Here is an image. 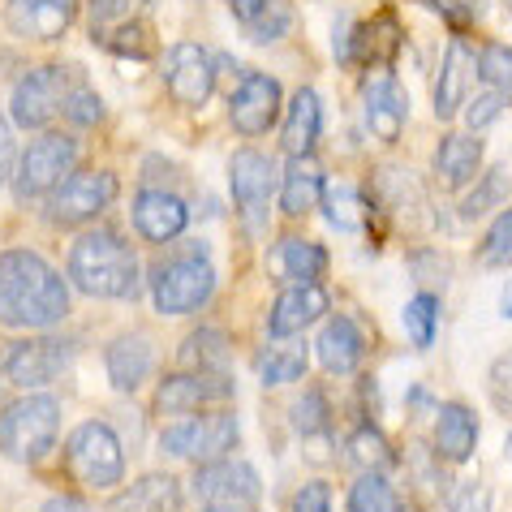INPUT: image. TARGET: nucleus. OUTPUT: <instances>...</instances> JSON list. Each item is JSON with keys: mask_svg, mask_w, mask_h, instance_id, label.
<instances>
[{"mask_svg": "<svg viewBox=\"0 0 512 512\" xmlns=\"http://www.w3.org/2000/svg\"><path fill=\"white\" fill-rule=\"evenodd\" d=\"M69 315V289L61 272L35 250L0 254V323L52 327Z\"/></svg>", "mask_w": 512, "mask_h": 512, "instance_id": "obj_1", "label": "nucleus"}, {"mask_svg": "<svg viewBox=\"0 0 512 512\" xmlns=\"http://www.w3.org/2000/svg\"><path fill=\"white\" fill-rule=\"evenodd\" d=\"M69 280L87 297H134L138 254L112 229H91L69 250Z\"/></svg>", "mask_w": 512, "mask_h": 512, "instance_id": "obj_2", "label": "nucleus"}, {"mask_svg": "<svg viewBox=\"0 0 512 512\" xmlns=\"http://www.w3.org/2000/svg\"><path fill=\"white\" fill-rule=\"evenodd\" d=\"M56 435H61V405L52 396H18L5 414H0V452L18 465L44 461Z\"/></svg>", "mask_w": 512, "mask_h": 512, "instance_id": "obj_3", "label": "nucleus"}, {"mask_svg": "<svg viewBox=\"0 0 512 512\" xmlns=\"http://www.w3.org/2000/svg\"><path fill=\"white\" fill-rule=\"evenodd\" d=\"M216 293V267L207 254H181L151 272V302L160 315H190L203 310Z\"/></svg>", "mask_w": 512, "mask_h": 512, "instance_id": "obj_4", "label": "nucleus"}, {"mask_svg": "<svg viewBox=\"0 0 512 512\" xmlns=\"http://www.w3.org/2000/svg\"><path fill=\"white\" fill-rule=\"evenodd\" d=\"M78 164V142L69 134H39L31 147L22 151V160L13 164V194L22 203H35V198L52 194L61 181L74 173Z\"/></svg>", "mask_w": 512, "mask_h": 512, "instance_id": "obj_5", "label": "nucleus"}, {"mask_svg": "<svg viewBox=\"0 0 512 512\" xmlns=\"http://www.w3.org/2000/svg\"><path fill=\"white\" fill-rule=\"evenodd\" d=\"M69 469L82 487H95V491H108L117 487L121 474H125V452H121V439L108 422H82L74 435H69Z\"/></svg>", "mask_w": 512, "mask_h": 512, "instance_id": "obj_6", "label": "nucleus"}, {"mask_svg": "<svg viewBox=\"0 0 512 512\" xmlns=\"http://www.w3.org/2000/svg\"><path fill=\"white\" fill-rule=\"evenodd\" d=\"M160 444H164L168 457H181V461H216L237 444V418L194 409V414L164 426Z\"/></svg>", "mask_w": 512, "mask_h": 512, "instance_id": "obj_7", "label": "nucleus"}, {"mask_svg": "<svg viewBox=\"0 0 512 512\" xmlns=\"http://www.w3.org/2000/svg\"><path fill=\"white\" fill-rule=\"evenodd\" d=\"M229 186H233V207L241 216V229L246 233H263L267 224V207L276 198V168L263 151L241 147L229 164Z\"/></svg>", "mask_w": 512, "mask_h": 512, "instance_id": "obj_8", "label": "nucleus"}, {"mask_svg": "<svg viewBox=\"0 0 512 512\" xmlns=\"http://www.w3.org/2000/svg\"><path fill=\"white\" fill-rule=\"evenodd\" d=\"M117 198V177L104 173V168H87V173H69L61 186L52 190L48 203V220L61 224V229H74V224H91L95 216H104Z\"/></svg>", "mask_w": 512, "mask_h": 512, "instance_id": "obj_9", "label": "nucleus"}, {"mask_svg": "<svg viewBox=\"0 0 512 512\" xmlns=\"http://www.w3.org/2000/svg\"><path fill=\"white\" fill-rule=\"evenodd\" d=\"M194 491L207 508H254L263 500V482L254 474V465L229 461V457L203 461V469L194 478Z\"/></svg>", "mask_w": 512, "mask_h": 512, "instance_id": "obj_10", "label": "nucleus"}, {"mask_svg": "<svg viewBox=\"0 0 512 512\" xmlns=\"http://www.w3.org/2000/svg\"><path fill=\"white\" fill-rule=\"evenodd\" d=\"M69 69L65 65H39L31 69L18 91H13V121L22 125V130H44V125L52 121V112L65 104L69 95Z\"/></svg>", "mask_w": 512, "mask_h": 512, "instance_id": "obj_11", "label": "nucleus"}, {"mask_svg": "<svg viewBox=\"0 0 512 512\" xmlns=\"http://www.w3.org/2000/svg\"><path fill=\"white\" fill-rule=\"evenodd\" d=\"M74 358V340L65 336H39V340H22L9 349L5 358V375L13 388H44L48 379H56Z\"/></svg>", "mask_w": 512, "mask_h": 512, "instance_id": "obj_12", "label": "nucleus"}, {"mask_svg": "<svg viewBox=\"0 0 512 512\" xmlns=\"http://www.w3.org/2000/svg\"><path fill=\"white\" fill-rule=\"evenodd\" d=\"M164 82L168 95L186 108H203L216 91V65L198 44H173L164 56Z\"/></svg>", "mask_w": 512, "mask_h": 512, "instance_id": "obj_13", "label": "nucleus"}, {"mask_svg": "<svg viewBox=\"0 0 512 512\" xmlns=\"http://www.w3.org/2000/svg\"><path fill=\"white\" fill-rule=\"evenodd\" d=\"M276 117H280V82L267 78V74H246L229 99L233 130L246 134V138H259V134L272 130Z\"/></svg>", "mask_w": 512, "mask_h": 512, "instance_id": "obj_14", "label": "nucleus"}, {"mask_svg": "<svg viewBox=\"0 0 512 512\" xmlns=\"http://www.w3.org/2000/svg\"><path fill=\"white\" fill-rule=\"evenodd\" d=\"M362 108H366V125L379 134V138H396L401 125L409 117V95L405 87L396 82L392 69H366L362 78Z\"/></svg>", "mask_w": 512, "mask_h": 512, "instance_id": "obj_15", "label": "nucleus"}, {"mask_svg": "<svg viewBox=\"0 0 512 512\" xmlns=\"http://www.w3.org/2000/svg\"><path fill=\"white\" fill-rule=\"evenodd\" d=\"M78 0H9L5 5V26L22 39H61L74 22Z\"/></svg>", "mask_w": 512, "mask_h": 512, "instance_id": "obj_16", "label": "nucleus"}, {"mask_svg": "<svg viewBox=\"0 0 512 512\" xmlns=\"http://www.w3.org/2000/svg\"><path fill=\"white\" fill-rule=\"evenodd\" d=\"M327 272V250L319 241L306 237H280L272 250H267V276L276 284H315Z\"/></svg>", "mask_w": 512, "mask_h": 512, "instance_id": "obj_17", "label": "nucleus"}, {"mask_svg": "<svg viewBox=\"0 0 512 512\" xmlns=\"http://www.w3.org/2000/svg\"><path fill=\"white\" fill-rule=\"evenodd\" d=\"M474 78H478L474 52L465 48V39H452L448 52H444V65H439V78H435V117L439 121L457 117L469 87H474Z\"/></svg>", "mask_w": 512, "mask_h": 512, "instance_id": "obj_18", "label": "nucleus"}, {"mask_svg": "<svg viewBox=\"0 0 512 512\" xmlns=\"http://www.w3.org/2000/svg\"><path fill=\"white\" fill-rule=\"evenodd\" d=\"M186 220H190V211L173 190H142L134 198V229L147 241H155V246L173 241L186 229Z\"/></svg>", "mask_w": 512, "mask_h": 512, "instance_id": "obj_19", "label": "nucleus"}, {"mask_svg": "<svg viewBox=\"0 0 512 512\" xmlns=\"http://www.w3.org/2000/svg\"><path fill=\"white\" fill-rule=\"evenodd\" d=\"M104 362H108L112 388H117V392H138L142 383H147L151 366H155V349H151V340H147V336L125 332V336H117V340L108 345Z\"/></svg>", "mask_w": 512, "mask_h": 512, "instance_id": "obj_20", "label": "nucleus"}, {"mask_svg": "<svg viewBox=\"0 0 512 512\" xmlns=\"http://www.w3.org/2000/svg\"><path fill=\"white\" fill-rule=\"evenodd\" d=\"M323 315H327V289H319V284H289L280 293V302L272 306L267 327H272V336H297Z\"/></svg>", "mask_w": 512, "mask_h": 512, "instance_id": "obj_21", "label": "nucleus"}, {"mask_svg": "<svg viewBox=\"0 0 512 512\" xmlns=\"http://www.w3.org/2000/svg\"><path fill=\"white\" fill-rule=\"evenodd\" d=\"M435 452L444 461H469L474 457V448H478V418H474V409L469 405H444L439 409V418H435Z\"/></svg>", "mask_w": 512, "mask_h": 512, "instance_id": "obj_22", "label": "nucleus"}, {"mask_svg": "<svg viewBox=\"0 0 512 512\" xmlns=\"http://www.w3.org/2000/svg\"><path fill=\"white\" fill-rule=\"evenodd\" d=\"M319 134H323V104H319V95L310 87L293 91L289 117H284V130H280L284 151H289V155H310L319 147Z\"/></svg>", "mask_w": 512, "mask_h": 512, "instance_id": "obj_23", "label": "nucleus"}, {"mask_svg": "<svg viewBox=\"0 0 512 512\" xmlns=\"http://www.w3.org/2000/svg\"><path fill=\"white\" fill-rule=\"evenodd\" d=\"M315 349H319V362H323L327 375H353V371H358V362H362V332H358V323L345 319V315L327 319Z\"/></svg>", "mask_w": 512, "mask_h": 512, "instance_id": "obj_24", "label": "nucleus"}, {"mask_svg": "<svg viewBox=\"0 0 512 512\" xmlns=\"http://www.w3.org/2000/svg\"><path fill=\"white\" fill-rule=\"evenodd\" d=\"M229 388H220L216 379L198 375V371H177L160 383V392H155V405L164 409V414H194V409L211 405L216 396H224Z\"/></svg>", "mask_w": 512, "mask_h": 512, "instance_id": "obj_25", "label": "nucleus"}, {"mask_svg": "<svg viewBox=\"0 0 512 512\" xmlns=\"http://www.w3.org/2000/svg\"><path fill=\"white\" fill-rule=\"evenodd\" d=\"M319 207H323V220L340 233H362L366 229V198L345 177H323Z\"/></svg>", "mask_w": 512, "mask_h": 512, "instance_id": "obj_26", "label": "nucleus"}, {"mask_svg": "<svg viewBox=\"0 0 512 512\" xmlns=\"http://www.w3.org/2000/svg\"><path fill=\"white\" fill-rule=\"evenodd\" d=\"M229 9L250 31V39H259V44H276V39L289 35V26H293L289 0H229Z\"/></svg>", "mask_w": 512, "mask_h": 512, "instance_id": "obj_27", "label": "nucleus"}, {"mask_svg": "<svg viewBox=\"0 0 512 512\" xmlns=\"http://www.w3.org/2000/svg\"><path fill=\"white\" fill-rule=\"evenodd\" d=\"M254 371H259L267 388L302 379L306 375V345L297 336H272V345H263L259 358H254Z\"/></svg>", "mask_w": 512, "mask_h": 512, "instance_id": "obj_28", "label": "nucleus"}, {"mask_svg": "<svg viewBox=\"0 0 512 512\" xmlns=\"http://www.w3.org/2000/svg\"><path fill=\"white\" fill-rule=\"evenodd\" d=\"M181 366L216 379L220 388H229V345H224V336L216 327H198L186 345H181Z\"/></svg>", "mask_w": 512, "mask_h": 512, "instance_id": "obj_29", "label": "nucleus"}, {"mask_svg": "<svg viewBox=\"0 0 512 512\" xmlns=\"http://www.w3.org/2000/svg\"><path fill=\"white\" fill-rule=\"evenodd\" d=\"M319 194H323V173L310 155H293L289 173H284V190H280V211L284 216H306L310 207H319Z\"/></svg>", "mask_w": 512, "mask_h": 512, "instance_id": "obj_30", "label": "nucleus"}, {"mask_svg": "<svg viewBox=\"0 0 512 512\" xmlns=\"http://www.w3.org/2000/svg\"><path fill=\"white\" fill-rule=\"evenodd\" d=\"M478 164H482V147H478V138L448 134V138L435 147V173H439V181H444L448 190H461L465 181L478 173Z\"/></svg>", "mask_w": 512, "mask_h": 512, "instance_id": "obj_31", "label": "nucleus"}, {"mask_svg": "<svg viewBox=\"0 0 512 512\" xmlns=\"http://www.w3.org/2000/svg\"><path fill=\"white\" fill-rule=\"evenodd\" d=\"M112 508H181V487L168 474H147L130 491H121Z\"/></svg>", "mask_w": 512, "mask_h": 512, "instance_id": "obj_32", "label": "nucleus"}, {"mask_svg": "<svg viewBox=\"0 0 512 512\" xmlns=\"http://www.w3.org/2000/svg\"><path fill=\"white\" fill-rule=\"evenodd\" d=\"M349 508H358V512H392V508H401V495H396V487L379 474V469H366V474L353 482V491H349Z\"/></svg>", "mask_w": 512, "mask_h": 512, "instance_id": "obj_33", "label": "nucleus"}, {"mask_svg": "<svg viewBox=\"0 0 512 512\" xmlns=\"http://www.w3.org/2000/svg\"><path fill=\"white\" fill-rule=\"evenodd\" d=\"M345 452H349V461L358 465L362 474H366V469H388V465L396 461L392 444L375 431V426H358V431L345 439Z\"/></svg>", "mask_w": 512, "mask_h": 512, "instance_id": "obj_34", "label": "nucleus"}, {"mask_svg": "<svg viewBox=\"0 0 512 512\" xmlns=\"http://www.w3.org/2000/svg\"><path fill=\"white\" fill-rule=\"evenodd\" d=\"M435 327H439V302L435 293H418L414 302L405 306V332L418 349H431L435 345Z\"/></svg>", "mask_w": 512, "mask_h": 512, "instance_id": "obj_35", "label": "nucleus"}, {"mask_svg": "<svg viewBox=\"0 0 512 512\" xmlns=\"http://www.w3.org/2000/svg\"><path fill=\"white\" fill-rule=\"evenodd\" d=\"M512 263V211H504L500 220L487 229V237H482L478 246V267H508Z\"/></svg>", "mask_w": 512, "mask_h": 512, "instance_id": "obj_36", "label": "nucleus"}, {"mask_svg": "<svg viewBox=\"0 0 512 512\" xmlns=\"http://www.w3.org/2000/svg\"><path fill=\"white\" fill-rule=\"evenodd\" d=\"M289 422H293V431H297V435H315V431H327V422H332V409H327V396H323L319 388H306V392H302V401L293 405Z\"/></svg>", "mask_w": 512, "mask_h": 512, "instance_id": "obj_37", "label": "nucleus"}, {"mask_svg": "<svg viewBox=\"0 0 512 512\" xmlns=\"http://www.w3.org/2000/svg\"><path fill=\"white\" fill-rule=\"evenodd\" d=\"M142 9V0H91V26H95V39L112 35L117 26L134 22Z\"/></svg>", "mask_w": 512, "mask_h": 512, "instance_id": "obj_38", "label": "nucleus"}, {"mask_svg": "<svg viewBox=\"0 0 512 512\" xmlns=\"http://www.w3.org/2000/svg\"><path fill=\"white\" fill-rule=\"evenodd\" d=\"M61 112H65V121L74 125V130H91V125L104 121V104H99V95L91 87H74V91H69Z\"/></svg>", "mask_w": 512, "mask_h": 512, "instance_id": "obj_39", "label": "nucleus"}, {"mask_svg": "<svg viewBox=\"0 0 512 512\" xmlns=\"http://www.w3.org/2000/svg\"><path fill=\"white\" fill-rule=\"evenodd\" d=\"M504 194H508V173H504V168H491V173L482 177V186L469 194V198H461V216H465V220L482 216V211H491Z\"/></svg>", "mask_w": 512, "mask_h": 512, "instance_id": "obj_40", "label": "nucleus"}, {"mask_svg": "<svg viewBox=\"0 0 512 512\" xmlns=\"http://www.w3.org/2000/svg\"><path fill=\"white\" fill-rule=\"evenodd\" d=\"M478 78H487L495 91H512V48L508 44H487L482 48Z\"/></svg>", "mask_w": 512, "mask_h": 512, "instance_id": "obj_41", "label": "nucleus"}, {"mask_svg": "<svg viewBox=\"0 0 512 512\" xmlns=\"http://www.w3.org/2000/svg\"><path fill=\"white\" fill-rule=\"evenodd\" d=\"M508 112V91H487V95H478V99H469V108H465V125L474 134L482 130H491L495 121H500Z\"/></svg>", "mask_w": 512, "mask_h": 512, "instance_id": "obj_42", "label": "nucleus"}, {"mask_svg": "<svg viewBox=\"0 0 512 512\" xmlns=\"http://www.w3.org/2000/svg\"><path fill=\"white\" fill-rule=\"evenodd\" d=\"M104 44H108L112 52H121V56H134V61H147V56H151L147 26H142L138 18H134V22H125V26H117L112 35H104Z\"/></svg>", "mask_w": 512, "mask_h": 512, "instance_id": "obj_43", "label": "nucleus"}, {"mask_svg": "<svg viewBox=\"0 0 512 512\" xmlns=\"http://www.w3.org/2000/svg\"><path fill=\"white\" fill-rule=\"evenodd\" d=\"M293 508H302V512L332 508V487H327V482H306V487L293 495Z\"/></svg>", "mask_w": 512, "mask_h": 512, "instance_id": "obj_44", "label": "nucleus"}, {"mask_svg": "<svg viewBox=\"0 0 512 512\" xmlns=\"http://www.w3.org/2000/svg\"><path fill=\"white\" fill-rule=\"evenodd\" d=\"M13 164H18V147H13V130L9 121L0 117V186L13 177Z\"/></svg>", "mask_w": 512, "mask_h": 512, "instance_id": "obj_45", "label": "nucleus"}, {"mask_svg": "<svg viewBox=\"0 0 512 512\" xmlns=\"http://www.w3.org/2000/svg\"><path fill=\"white\" fill-rule=\"evenodd\" d=\"M431 5L444 13L452 26H465V22H469V13H474V0H431Z\"/></svg>", "mask_w": 512, "mask_h": 512, "instance_id": "obj_46", "label": "nucleus"}, {"mask_svg": "<svg viewBox=\"0 0 512 512\" xmlns=\"http://www.w3.org/2000/svg\"><path fill=\"white\" fill-rule=\"evenodd\" d=\"M500 310H504V315L512 319V284H508V293H504V302H500Z\"/></svg>", "mask_w": 512, "mask_h": 512, "instance_id": "obj_47", "label": "nucleus"}]
</instances>
